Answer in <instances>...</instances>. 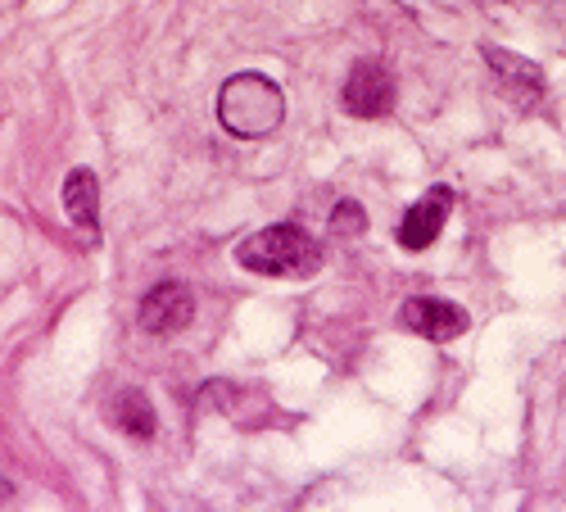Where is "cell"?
Wrapping results in <instances>:
<instances>
[{
  "instance_id": "cell-1",
  "label": "cell",
  "mask_w": 566,
  "mask_h": 512,
  "mask_svg": "<svg viewBox=\"0 0 566 512\" xmlns=\"http://www.w3.org/2000/svg\"><path fill=\"white\" fill-rule=\"evenodd\" d=\"M218 118L231 136L259 142V136H272L281 118H286V96H281V86L268 73H235L218 91Z\"/></svg>"
},
{
  "instance_id": "cell-2",
  "label": "cell",
  "mask_w": 566,
  "mask_h": 512,
  "mask_svg": "<svg viewBox=\"0 0 566 512\" xmlns=\"http://www.w3.org/2000/svg\"><path fill=\"white\" fill-rule=\"evenodd\" d=\"M235 263L259 276H313L322 268V250L308 231L281 222V227L254 231V237L235 245Z\"/></svg>"
},
{
  "instance_id": "cell-3",
  "label": "cell",
  "mask_w": 566,
  "mask_h": 512,
  "mask_svg": "<svg viewBox=\"0 0 566 512\" xmlns=\"http://www.w3.org/2000/svg\"><path fill=\"white\" fill-rule=\"evenodd\" d=\"M340 101H345V109L354 118H386L390 105H395V77L386 73V64L363 60V64L349 69Z\"/></svg>"
},
{
  "instance_id": "cell-4",
  "label": "cell",
  "mask_w": 566,
  "mask_h": 512,
  "mask_svg": "<svg viewBox=\"0 0 566 512\" xmlns=\"http://www.w3.org/2000/svg\"><path fill=\"white\" fill-rule=\"evenodd\" d=\"M467 322H471V317H467L458 304L431 300V295H417V300H408V304L399 309V327L412 332V336H421V341H436V345L458 341V336L467 332Z\"/></svg>"
},
{
  "instance_id": "cell-5",
  "label": "cell",
  "mask_w": 566,
  "mask_h": 512,
  "mask_svg": "<svg viewBox=\"0 0 566 512\" xmlns=\"http://www.w3.org/2000/svg\"><path fill=\"white\" fill-rule=\"evenodd\" d=\"M449 213H453V186L440 181V186H431V191L403 213V222H399V245H403V250H427V245H436L440 231H444V222H449Z\"/></svg>"
},
{
  "instance_id": "cell-6",
  "label": "cell",
  "mask_w": 566,
  "mask_h": 512,
  "mask_svg": "<svg viewBox=\"0 0 566 512\" xmlns=\"http://www.w3.org/2000/svg\"><path fill=\"white\" fill-rule=\"evenodd\" d=\"M140 332H150V336H172L181 327H191V317H196V300L191 291H186L181 282H159L146 300H140Z\"/></svg>"
},
{
  "instance_id": "cell-7",
  "label": "cell",
  "mask_w": 566,
  "mask_h": 512,
  "mask_svg": "<svg viewBox=\"0 0 566 512\" xmlns=\"http://www.w3.org/2000/svg\"><path fill=\"white\" fill-rule=\"evenodd\" d=\"M485 64L494 69V82L499 91L516 105V109H531L544 101V69L512 55V51H494V45H485Z\"/></svg>"
},
{
  "instance_id": "cell-8",
  "label": "cell",
  "mask_w": 566,
  "mask_h": 512,
  "mask_svg": "<svg viewBox=\"0 0 566 512\" xmlns=\"http://www.w3.org/2000/svg\"><path fill=\"white\" fill-rule=\"evenodd\" d=\"M64 213L77 231L101 237V177L91 168H73L64 181Z\"/></svg>"
},
{
  "instance_id": "cell-9",
  "label": "cell",
  "mask_w": 566,
  "mask_h": 512,
  "mask_svg": "<svg viewBox=\"0 0 566 512\" xmlns=\"http://www.w3.org/2000/svg\"><path fill=\"white\" fill-rule=\"evenodd\" d=\"M114 422L136 440H150L155 436V408L140 390H123L118 404H114Z\"/></svg>"
},
{
  "instance_id": "cell-10",
  "label": "cell",
  "mask_w": 566,
  "mask_h": 512,
  "mask_svg": "<svg viewBox=\"0 0 566 512\" xmlns=\"http://www.w3.org/2000/svg\"><path fill=\"white\" fill-rule=\"evenodd\" d=\"M332 231L345 241V237H363L367 231V213H363V205L358 200H340L336 205V213H332Z\"/></svg>"
},
{
  "instance_id": "cell-11",
  "label": "cell",
  "mask_w": 566,
  "mask_h": 512,
  "mask_svg": "<svg viewBox=\"0 0 566 512\" xmlns=\"http://www.w3.org/2000/svg\"><path fill=\"white\" fill-rule=\"evenodd\" d=\"M10 494H14V485H10V481H0V503H6Z\"/></svg>"
}]
</instances>
